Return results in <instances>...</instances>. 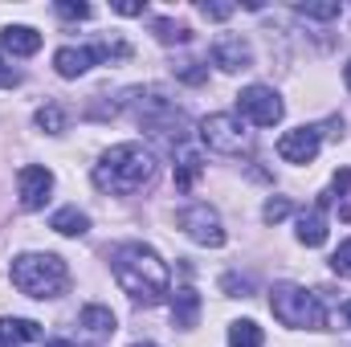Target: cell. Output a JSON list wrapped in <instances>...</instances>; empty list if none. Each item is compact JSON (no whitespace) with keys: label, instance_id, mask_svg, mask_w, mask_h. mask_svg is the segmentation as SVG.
<instances>
[{"label":"cell","instance_id":"6da1fadb","mask_svg":"<svg viewBox=\"0 0 351 347\" xmlns=\"http://www.w3.org/2000/svg\"><path fill=\"white\" fill-rule=\"evenodd\" d=\"M110 274H114V282L123 286V294L131 302L156 307V302H164V294H172V270H168V261L160 258L152 246H143V241L114 246Z\"/></svg>","mask_w":351,"mask_h":347},{"label":"cell","instance_id":"7a4b0ae2","mask_svg":"<svg viewBox=\"0 0 351 347\" xmlns=\"http://www.w3.org/2000/svg\"><path fill=\"white\" fill-rule=\"evenodd\" d=\"M156 172L160 164L143 143H119L94 164V184L110 196H135L156 180Z\"/></svg>","mask_w":351,"mask_h":347},{"label":"cell","instance_id":"3957f363","mask_svg":"<svg viewBox=\"0 0 351 347\" xmlns=\"http://www.w3.org/2000/svg\"><path fill=\"white\" fill-rule=\"evenodd\" d=\"M8 274H12V286L25 298H37V302L58 298L70 286V270L58 254H21V258H12Z\"/></svg>","mask_w":351,"mask_h":347},{"label":"cell","instance_id":"277c9868","mask_svg":"<svg viewBox=\"0 0 351 347\" xmlns=\"http://www.w3.org/2000/svg\"><path fill=\"white\" fill-rule=\"evenodd\" d=\"M269 311L282 327H306V331H319L327 323V311H323V298L306 286H294V282H278L269 290Z\"/></svg>","mask_w":351,"mask_h":347},{"label":"cell","instance_id":"5b68a950","mask_svg":"<svg viewBox=\"0 0 351 347\" xmlns=\"http://www.w3.org/2000/svg\"><path fill=\"white\" fill-rule=\"evenodd\" d=\"M127 106L135 110V119H139L147 131L164 135L172 147L180 143V135H184V110H180V106H176V102L160 86L127 90Z\"/></svg>","mask_w":351,"mask_h":347},{"label":"cell","instance_id":"8992f818","mask_svg":"<svg viewBox=\"0 0 351 347\" xmlns=\"http://www.w3.org/2000/svg\"><path fill=\"white\" fill-rule=\"evenodd\" d=\"M200 139L221 156H241V152L254 147V135L245 131V123L237 115H208L200 123Z\"/></svg>","mask_w":351,"mask_h":347},{"label":"cell","instance_id":"52a82bcc","mask_svg":"<svg viewBox=\"0 0 351 347\" xmlns=\"http://www.w3.org/2000/svg\"><path fill=\"white\" fill-rule=\"evenodd\" d=\"M237 115H241V123L250 119L254 127H274V123H282L286 106L274 86H245L237 94Z\"/></svg>","mask_w":351,"mask_h":347},{"label":"cell","instance_id":"ba28073f","mask_svg":"<svg viewBox=\"0 0 351 347\" xmlns=\"http://www.w3.org/2000/svg\"><path fill=\"white\" fill-rule=\"evenodd\" d=\"M180 229L196 246H208V250L225 246V225H221V217H217L213 204H188V208H180Z\"/></svg>","mask_w":351,"mask_h":347},{"label":"cell","instance_id":"9c48e42d","mask_svg":"<svg viewBox=\"0 0 351 347\" xmlns=\"http://www.w3.org/2000/svg\"><path fill=\"white\" fill-rule=\"evenodd\" d=\"M16 192H21V208L37 213V208L49 200V192H53V172L41 168V164L21 168V172H16Z\"/></svg>","mask_w":351,"mask_h":347},{"label":"cell","instance_id":"30bf717a","mask_svg":"<svg viewBox=\"0 0 351 347\" xmlns=\"http://www.w3.org/2000/svg\"><path fill=\"white\" fill-rule=\"evenodd\" d=\"M319 147H323L319 127H294V131H286V135L278 139V156H282L286 164H311V160L319 156Z\"/></svg>","mask_w":351,"mask_h":347},{"label":"cell","instance_id":"8fae6325","mask_svg":"<svg viewBox=\"0 0 351 347\" xmlns=\"http://www.w3.org/2000/svg\"><path fill=\"white\" fill-rule=\"evenodd\" d=\"M213 66H221L225 74L250 70V66H254V49H250V41H245V37H237V33L217 37V41H213Z\"/></svg>","mask_w":351,"mask_h":347},{"label":"cell","instance_id":"7c38bea8","mask_svg":"<svg viewBox=\"0 0 351 347\" xmlns=\"http://www.w3.org/2000/svg\"><path fill=\"white\" fill-rule=\"evenodd\" d=\"M102 58H110L106 45H62V49L53 53V66H58L62 78H78V74H86L90 66L102 62Z\"/></svg>","mask_w":351,"mask_h":347},{"label":"cell","instance_id":"4fadbf2b","mask_svg":"<svg viewBox=\"0 0 351 347\" xmlns=\"http://www.w3.org/2000/svg\"><path fill=\"white\" fill-rule=\"evenodd\" d=\"M327 204H331V196L323 192V196L298 217V241H302L306 250H319V246L327 241Z\"/></svg>","mask_w":351,"mask_h":347},{"label":"cell","instance_id":"5bb4252c","mask_svg":"<svg viewBox=\"0 0 351 347\" xmlns=\"http://www.w3.org/2000/svg\"><path fill=\"white\" fill-rule=\"evenodd\" d=\"M0 45H4V53H12V58H33V53L41 49V33L29 29V25H8V29L0 33Z\"/></svg>","mask_w":351,"mask_h":347},{"label":"cell","instance_id":"9a60e30c","mask_svg":"<svg viewBox=\"0 0 351 347\" xmlns=\"http://www.w3.org/2000/svg\"><path fill=\"white\" fill-rule=\"evenodd\" d=\"M196 319H200V294H196L192 286L176 290V298H172V323L188 331V327H196Z\"/></svg>","mask_w":351,"mask_h":347},{"label":"cell","instance_id":"2e32d148","mask_svg":"<svg viewBox=\"0 0 351 347\" xmlns=\"http://www.w3.org/2000/svg\"><path fill=\"white\" fill-rule=\"evenodd\" d=\"M49 229H53V233H62V237H82V233L90 229V217L82 213V208H74V204H70V208H58V213H53Z\"/></svg>","mask_w":351,"mask_h":347},{"label":"cell","instance_id":"e0dca14e","mask_svg":"<svg viewBox=\"0 0 351 347\" xmlns=\"http://www.w3.org/2000/svg\"><path fill=\"white\" fill-rule=\"evenodd\" d=\"M200 172H204L200 156L188 152V147H180V152H176V188H180V192H192V184H196Z\"/></svg>","mask_w":351,"mask_h":347},{"label":"cell","instance_id":"ac0fdd59","mask_svg":"<svg viewBox=\"0 0 351 347\" xmlns=\"http://www.w3.org/2000/svg\"><path fill=\"white\" fill-rule=\"evenodd\" d=\"M262 327L254 323V319H237V323H229V347H262Z\"/></svg>","mask_w":351,"mask_h":347},{"label":"cell","instance_id":"d6986e66","mask_svg":"<svg viewBox=\"0 0 351 347\" xmlns=\"http://www.w3.org/2000/svg\"><path fill=\"white\" fill-rule=\"evenodd\" d=\"M0 331H4L8 339H16V344H33V339H41V327H37L33 319H0Z\"/></svg>","mask_w":351,"mask_h":347},{"label":"cell","instance_id":"ffe728a7","mask_svg":"<svg viewBox=\"0 0 351 347\" xmlns=\"http://www.w3.org/2000/svg\"><path fill=\"white\" fill-rule=\"evenodd\" d=\"M152 33H156V41H164V45H184L192 33H188V25H176L168 16H160V21H152Z\"/></svg>","mask_w":351,"mask_h":347},{"label":"cell","instance_id":"44dd1931","mask_svg":"<svg viewBox=\"0 0 351 347\" xmlns=\"http://www.w3.org/2000/svg\"><path fill=\"white\" fill-rule=\"evenodd\" d=\"M82 327L94 331V335H110V331H114V315H110L106 307H86V311H82Z\"/></svg>","mask_w":351,"mask_h":347},{"label":"cell","instance_id":"7402d4cb","mask_svg":"<svg viewBox=\"0 0 351 347\" xmlns=\"http://www.w3.org/2000/svg\"><path fill=\"white\" fill-rule=\"evenodd\" d=\"M37 127L49 131V135H62V131H66V110H62L58 102H45V106L37 110Z\"/></svg>","mask_w":351,"mask_h":347},{"label":"cell","instance_id":"603a6c76","mask_svg":"<svg viewBox=\"0 0 351 347\" xmlns=\"http://www.w3.org/2000/svg\"><path fill=\"white\" fill-rule=\"evenodd\" d=\"M298 12L311 21H335L343 8H339V0H306V4H298Z\"/></svg>","mask_w":351,"mask_h":347},{"label":"cell","instance_id":"cb8c5ba5","mask_svg":"<svg viewBox=\"0 0 351 347\" xmlns=\"http://www.w3.org/2000/svg\"><path fill=\"white\" fill-rule=\"evenodd\" d=\"M286 217H290V200H286V196L265 200V208H262V221H265V225H278V221H286Z\"/></svg>","mask_w":351,"mask_h":347},{"label":"cell","instance_id":"d4e9b609","mask_svg":"<svg viewBox=\"0 0 351 347\" xmlns=\"http://www.w3.org/2000/svg\"><path fill=\"white\" fill-rule=\"evenodd\" d=\"M176 78L188 82V86H200V82L208 78V70H200V62H180V66H176Z\"/></svg>","mask_w":351,"mask_h":347},{"label":"cell","instance_id":"484cf974","mask_svg":"<svg viewBox=\"0 0 351 347\" xmlns=\"http://www.w3.org/2000/svg\"><path fill=\"white\" fill-rule=\"evenodd\" d=\"M53 12H58V16H66V21H86L94 8H90V4H74V0H58V4H53Z\"/></svg>","mask_w":351,"mask_h":347},{"label":"cell","instance_id":"4316f807","mask_svg":"<svg viewBox=\"0 0 351 347\" xmlns=\"http://www.w3.org/2000/svg\"><path fill=\"white\" fill-rule=\"evenodd\" d=\"M331 270H335L339 278H351V237L335 250V254H331Z\"/></svg>","mask_w":351,"mask_h":347},{"label":"cell","instance_id":"83f0119b","mask_svg":"<svg viewBox=\"0 0 351 347\" xmlns=\"http://www.w3.org/2000/svg\"><path fill=\"white\" fill-rule=\"evenodd\" d=\"M233 12H237V4H208V0L200 4V16H208V21H229Z\"/></svg>","mask_w":351,"mask_h":347},{"label":"cell","instance_id":"f1b7e54d","mask_svg":"<svg viewBox=\"0 0 351 347\" xmlns=\"http://www.w3.org/2000/svg\"><path fill=\"white\" fill-rule=\"evenodd\" d=\"M221 286H225V290H229L233 298H245V294L254 290V286H250L245 278H237V274H225V278H221Z\"/></svg>","mask_w":351,"mask_h":347},{"label":"cell","instance_id":"f546056e","mask_svg":"<svg viewBox=\"0 0 351 347\" xmlns=\"http://www.w3.org/2000/svg\"><path fill=\"white\" fill-rule=\"evenodd\" d=\"M348 188H351V168H343V172L331 176V192H327V196H343Z\"/></svg>","mask_w":351,"mask_h":347},{"label":"cell","instance_id":"4dcf8cb0","mask_svg":"<svg viewBox=\"0 0 351 347\" xmlns=\"http://www.w3.org/2000/svg\"><path fill=\"white\" fill-rule=\"evenodd\" d=\"M12 86H21V74L12 66H4V58H0V90H12Z\"/></svg>","mask_w":351,"mask_h":347},{"label":"cell","instance_id":"1f68e13d","mask_svg":"<svg viewBox=\"0 0 351 347\" xmlns=\"http://www.w3.org/2000/svg\"><path fill=\"white\" fill-rule=\"evenodd\" d=\"M114 12H123V16H143V4H139V0H119Z\"/></svg>","mask_w":351,"mask_h":347},{"label":"cell","instance_id":"d6a6232c","mask_svg":"<svg viewBox=\"0 0 351 347\" xmlns=\"http://www.w3.org/2000/svg\"><path fill=\"white\" fill-rule=\"evenodd\" d=\"M0 347H21V344H16V339H8V335L0 331Z\"/></svg>","mask_w":351,"mask_h":347},{"label":"cell","instance_id":"836d02e7","mask_svg":"<svg viewBox=\"0 0 351 347\" xmlns=\"http://www.w3.org/2000/svg\"><path fill=\"white\" fill-rule=\"evenodd\" d=\"M45 347H74V344H70V339H49Z\"/></svg>","mask_w":351,"mask_h":347},{"label":"cell","instance_id":"e575fe53","mask_svg":"<svg viewBox=\"0 0 351 347\" xmlns=\"http://www.w3.org/2000/svg\"><path fill=\"white\" fill-rule=\"evenodd\" d=\"M343 319H348V327H351V298L343 302Z\"/></svg>","mask_w":351,"mask_h":347},{"label":"cell","instance_id":"d590c367","mask_svg":"<svg viewBox=\"0 0 351 347\" xmlns=\"http://www.w3.org/2000/svg\"><path fill=\"white\" fill-rule=\"evenodd\" d=\"M343 82H348V86H351V62H348V66H343Z\"/></svg>","mask_w":351,"mask_h":347}]
</instances>
